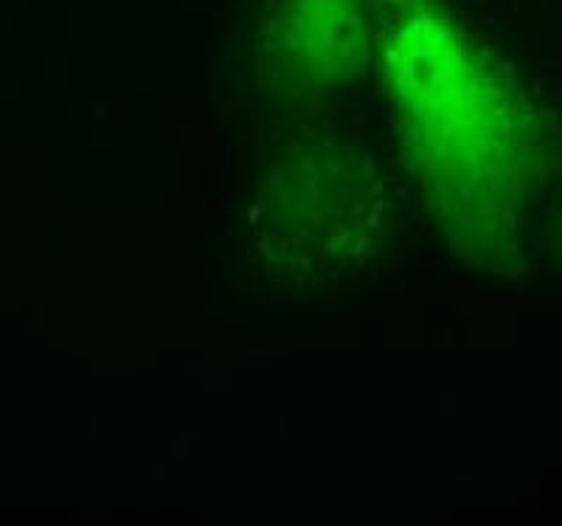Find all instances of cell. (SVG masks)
<instances>
[{
  "mask_svg": "<svg viewBox=\"0 0 562 526\" xmlns=\"http://www.w3.org/2000/svg\"><path fill=\"white\" fill-rule=\"evenodd\" d=\"M396 198L378 155L333 130H304L262 167L245 205L256 262L295 288H318L378 262Z\"/></svg>",
  "mask_w": 562,
  "mask_h": 526,
  "instance_id": "cell-2",
  "label": "cell"
},
{
  "mask_svg": "<svg viewBox=\"0 0 562 526\" xmlns=\"http://www.w3.org/2000/svg\"><path fill=\"white\" fill-rule=\"evenodd\" d=\"M378 52L363 0H268L254 63L273 102L310 110L363 82Z\"/></svg>",
  "mask_w": 562,
  "mask_h": 526,
  "instance_id": "cell-3",
  "label": "cell"
},
{
  "mask_svg": "<svg viewBox=\"0 0 562 526\" xmlns=\"http://www.w3.org/2000/svg\"><path fill=\"white\" fill-rule=\"evenodd\" d=\"M391 3H396V7H414V3H425V0H391Z\"/></svg>",
  "mask_w": 562,
  "mask_h": 526,
  "instance_id": "cell-4",
  "label": "cell"
},
{
  "mask_svg": "<svg viewBox=\"0 0 562 526\" xmlns=\"http://www.w3.org/2000/svg\"><path fill=\"white\" fill-rule=\"evenodd\" d=\"M378 71L396 153L461 262L512 277L524 217L557 167V133L509 65L436 0L400 9Z\"/></svg>",
  "mask_w": 562,
  "mask_h": 526,
  "instance_id": "cell-1",
  "label": "cell"
}]
</instances>
